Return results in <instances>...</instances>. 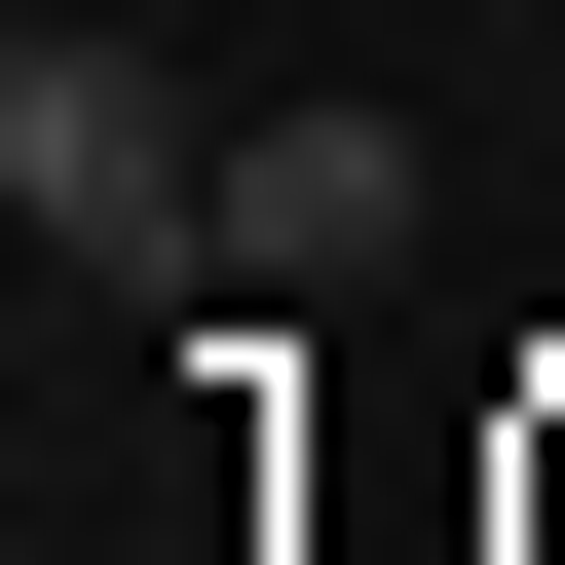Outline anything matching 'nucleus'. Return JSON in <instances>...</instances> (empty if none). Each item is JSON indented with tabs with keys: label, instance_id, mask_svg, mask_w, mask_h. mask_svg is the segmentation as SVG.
I'll return each instance as SVG.
<instances>
[{
	"label": "nucleus",
	"instance_id": "1",
	"mask_svg": "<svg viewBox=\"0 0 565 565\" xmlns=\"http://www.w3.org/2000/svg\"><path fill=\"white\" fill-rule=\"evenodd\" d=\"M0 226H39V264H226V114L39 0V39H0Z\"/></svg>",
	"mask_w": 565,
	"mask_h": 565
},
{
	"label": "nucleus",
	"instance_id": "2",
	"mask_svg": "<svg viewBox=\"0 0 565 565\" xmlns=\"http://www.w3.org/2000/svg\"><path fill=\"white\" fill-rule=\"evenodd\" d=\"M415 264V114H226V302H377Z\"/></svg>",
	"mask_w": 565,
	"mask_h": 565
}]
</instances>
